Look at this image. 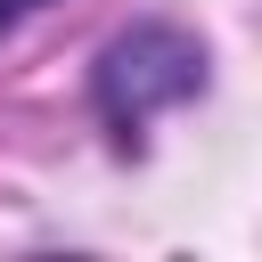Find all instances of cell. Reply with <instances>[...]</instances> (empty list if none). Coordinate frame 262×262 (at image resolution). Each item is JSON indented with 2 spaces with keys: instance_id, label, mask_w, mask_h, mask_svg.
Returning <instances> with one entry per match:
<instances>
[{
  "instance_id": "cell-1",
  "label": "cell",
  "mask_w": 262,
  "mask_h": 262,
  "mask_svg": "<svg viewBox=\"0 0 262 262\" xmlns=\"http://www.w3.org/2000/svg\"><path fill=\"white\" fill-rule=\"evenodd\" d=\"M196 66H205V57H196L180 33H123V41L106 49V66H98V98H106L115 123H147V106L196 90Z\"/></svg>"
},
{
  "instance_id": "cell-2",
  "label": "cell",
  "mask_w": 262,
  "mask_h": 262,
  "mask_svg": "<svg viewBox=\"0 0 262 262\" xmlns=\"http://www.w3.org/2000/svg\"><path fill=\"white\" fill-rule=\"evenodd\" d=\"M33 8H41V0H0V33H8L16 16H33Z\"/></svg>"
}]
</instances>
